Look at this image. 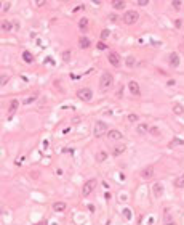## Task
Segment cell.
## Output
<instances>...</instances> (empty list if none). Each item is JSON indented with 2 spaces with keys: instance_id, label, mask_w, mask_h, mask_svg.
I'll list each match as a JSON object with an SVG mask.
<instances>
[{
  "instance_id": "22",
  "label": "cell",
  "mask_w": 184,
  "mask_h": 225,
  "mask_svg": "<svg viewBox=\"0 0 184 225\" xmlns=\"http://www.w3.org/2000/svg\"><path fill=\"white\" fill-rule=\"evenodd\" d=\"M70 56H72V53H70V50H64V52H63V61H66V63H69V61H70Z\"/></svg>"
},
{
  "instance_id": "21",
  "label": "cell",
  "mask_w": 184,
  "mask_h": 225,
  "mask_svg": "<svg viewBox=\"0 0 184 225\" xmlns=\"http://www.w3.org/2000/svg\"><path fill=\"white\" fill-rule=\"evenodd\" d=\"M2 31H3V32H10V31H11V23H10V21H3L2 23Z\"/></svg>"
},
{
  "instance_id": "2",
  "label": "cell",
  "mask_w": 184,
  "mask_h": 225,
  "mask_svg": "<svg viewBox=\"0 0 184 225\" xmlns=\"http://www.w3.org/2000/svg\"><path fill=\"white\" fill-rule=\"evenodd\" d=\"M112 84H114V77H112V74L111 73H103V76H101V79H99L101 90H107Z\"/></svg>"
},
{
  "instance_id": "29",
  "label": "cell",
  "mask_w": 184,
  "mask_h": 225,
  "mask_svg": "<svg viewBox=\"0 0 184 225\" xmlns=\"http://www.w3.org/2000/svg\"><path fill=\"white\" fill-rule=\"evenodd\" d=\"M138 119H139V116H138V114H135V113L128 114V121H130V122H136Z\"/></svg>"
},
{
  "instance_id": "38",
  "label": "cell",
  "mask_w": 184,
  "mask_h": 225,
  "mask_svg": "<svg viewBox=\"0 0 184 225\" xmlns=\"http://www.w3.org/2000/svg\"><path fill=\"white\" fill-rule=\"evenodd\" d=\"M43 3H45V0H37L35 5H37V6H40V5H43Z\"/></svg>"
},
{
  "instance_id": "27",
  "label": "cell",
  "mask_w": 184,
  "mask_h": 225,
  "mask_svg": "<svg viewBox=\"0 0 184 225\" xmlns=\"http://www.w3.org/2000/svg\"><path fill=\"white\" fill-rule=\"evenodd\" d=\"M173 113H175V114H183L184 108L181 106V105H175V106H173Z\"/></svg>"
},
{
  "instance_id": "13",
  "label": "cell",
  "mask_w": 184,
  "mask_h": 225,
  "mask_svg": "<svg viewBox=\"0 0 184 225\" xmlns=\"http://www.w3.org/2000/svg\"><path fill=\"white\" fill-rule=\"evenodd\" d=\"M125 150H127V146H125V145H115L114 150H112V155H114V156H118V155H122Z\"/></svg>"
},
{
  "instance_id": "4",
  "label": "cell",
  "mask_w": 184,
  "mask_h": 225,
  "mask_svg": "<svg viewBox=\"0 0 184 225\" xmlns=\"http://www.w3.org/2000/svg\"><path fill=\"white\" fill-rule=\"evenodd\" d=\"M77 97H79L82 101H91V98H93V92H91L88 87H83V88H80V90L77 92Z\"/></svg>"
},
{
  "instance_id": "42",
  "label": "cell",
  "mask_w": 184,
  "mask_h": 225,
  "mask_svg": "<svg viewBox=\"0 0 184 225\" xmlns=\"http://www.w3.org/2000/svg\"><path fill=\"white\" fill-rule=\"evenodd\" d=\"M175 26H176V28H179V26H181V21H179V19H176V23H175Z\"/></svg>"
},
{
  "instance_id": "36",
  "label": "cell",
  "mask_w": 184,
  "mask_h": 225,
  "mask_svg": "<svg viewBox=\"0 0 184 225\" xmlns=\"http://www.w3.org/2000/svg\"><path fill=\"white\" fill-rule=\"evenodd\" d=\"M109 19H111V21H114V23H115V21H117L118 18H117V15H114V13H112V15H109Z\"/></svg>"
},
{
  "instance_id": "12",
  "label": "cell",
  "mask_w": 184,
  "mask_h": 225,
  "mask_svg": "<svg viewBox=\"0 0 184 225\" xmlns=\"http://www.w3.org/2000/svg\"><path fill=\"white\" fill-rule=\"evenodd\" d=\"M170 64H171L173 68L179 66V55L178 53H171V55H170Z\"/></svg>"
},
{
  "instance_id": "25",
  "label": "cell",
  "mask_w": 184,
  "mask_h": 225,
  "mask_svg": "<svg viewBox=\"0 0 184 225\" xmlns=\"http://www.w3.org/2000/svg\"><path fill=\"white\" fill-rule=\"evenodd\" d=\"M176 145H184V140H181V138H173L171 142H170V148H173V146Z\"/></svg>"
},
{
  "instance_id": "40",
  "label": "cell",
  "mask_w": 184,
  "mask_h": 225,
  "mask_svg": "<svg viewBox=\"0 0 184 225\" xmlns=\"http://www.w3.org/2000/svg\"><path fill=\"white\" fill-rule=\"evenodd\" d=\"M37 174H39V172H30V177H34V179H37V177H39V175H37Z\"/></svg>"
},
{
  "instance_id": "34",
  "label": "cell",
  "mask_w": 184,
  "mask_h": 225,
  "mask_svg": "<svg viewBox=\"0 0 184 225\" xmlns=\"http://www.w3.org/2000/svg\"><path fill=\"white\" fill-rule=\"evenodd\" d=\"M123 216L127 217V219H130V217H131V211L130 209H123Z\"/></svg>"
},
{
  "instance_id": "37",
  "label": "cell",
  "mask_w": 184,
  "mask_h": 225,
  "mask_svg": "<svg viewBox=\"0 0 184 225\" xmlns=\"http://www.w3.org/2000/svg\"><path fill=\"white\" fill-rule=\"evenodd\" d=\"M136 3H138V5H147V3H149V0H138Z\"/></svg>"
},
{
  "instance_id": "31",
  "label": "cell",
  "mask_w": 184,
  "mask_h": 225,
  "mask_svg": "<svg viewBox=\"0 0 184 225\" xmlns=\"http://www.w3.org/2000/svg\"><path fill=\"white\" fill-rule=\"evenodd\" d=\"M171 5L175 6L176 10H179V8H181V5H183V3L179 2V0H173V2H171Z\"/></svg>"
},
{
  "instance_id": "32",
  "label": "cell",
  "mask_w": 184,
  "mask_h": 225,
  "mask_svg": "<svg viewBox=\"0 0 184 225\" xmlns=\"http://www.w3.org/2000/svg\"><path fill=\"white\" fill-rule=\"evenodd\" d=\"M96 47H98L99 50H106V48H107V45H106L104 42H98V43H96Z\"/></svg>"
},
{
  "instance_id": "11",
  "label": "cell",
  "mask_w": 184,
  "mask_h": 225,
  "mask_svg": "<svg viewBox=\"0 0 184 225\" xmlns=\"http://www.w3.org/2000/svg\"><path fill=\"white\" fill-rule=\"evenodd\" d=\"M109 140H122V137H123V135H122V132L120 130H109Z\"/></svg>"
},
{
  "instance_id": "33",
  "label": "cell",
  "mask_w": 184,
  "mask_h": 225,
  "mask_svg": "<svg viewBox=\"0 0 184 225\" xmlns=\"http://www.w3.org/2000/svg\"><path fill=\"white\" fill-rule=\"evenodd\" d=\"M10 5H11V3H10V2L3 3V8H2V11H3V13H5V11H8V10H10Z\"/></svg>"
},
{
  "instance_id": "23",
  "label": "cell",
  "mask_w": 184,
  "mask_h": 225,
  "mask_svg": "<svg viewBox=\"0 0 184 225\" xmlns=\"http://www.w3.org/2000/svg\"><path fill=\"white\" fill-rule=\"evenodd\" d=\"M79 28H80L82 31H85V29L88 28V19H87V18H82L80 21H79Z\"/></svg>"
},
{
  "instance_id": "18",
  "label": "cell",
  "mask_w": 184,
  "mask_h": 225,
  "mask_svg": "<svg viewBox=\"0 0 184 225\" xmlns=\"http://www.w3.org/2000/svg\"><path fill=\"white\" fill-rule=\"evenodd\" d=\"M79 43H80L82 48H88V47H90V39H88V37H80Z\"/></svg>"
},
{
  "instance_id": "19",
  "label": "cell",
  "mask_w": 184,
  "mask_h": 225,
  "mask_svg": "<svg viewBox=\"0 0 184 225\" xmlns=\"http://www.w3.org/2000/svg\"><path fill=\"white\" fill-rule=\"evenodd\" d=\"M112 6H114L115 10H122L125 6V2L123 0H114V2H112Z\"/></svg>"
},
{
  "instance_id": "43",
  "label": "cell",
  "mask_w": 184,
  "mask_h": 225,
  "mask_svg": "<svg viewBox=\"0 0 184 225\" xmlns=\"http://www.w3.org/2000/svg\"><path fill=\"white\" fill-rule=\"evenodd\" d=\"M165 225H176V224H175V222H170V220H166V224H165Z\"/></svg>"
},
{
  "instance_id": "35",
  "label": "cell",
  "mask_w": 184,
  "mask_h": 225,
  "mask_svg": "<svg viewBox=\"0 0 184 225\" xmlns=\"http://www.w3.org/2000/svg\"><path fill=\"white\" fill-rule=\"evenodd\" d=\"M6 82H8V76L2 74V84H0V85H6Z\"/></svg>"
},
{
  "instance_id": "1",
  "label": "cell",
  "mask_w": 184,
  "mask_h": 225,
  "mask_svg": "<svg viewBox=\"0 0 184 225\" xmlns=\"http://www.w3.org/2000/svg\"><path fill=\"white\" fill-rule=\"evenodd\" d=\"M122 19H123V23L125 24H135L136 21L139 19V15L135 11V10H128V11H125L123 13V16H122Z\"/></svg>"
},
{
  "instance_id": "17",
  "label": "cell",
  "mask_w": 184,
  "mask_h": 225,
  "mask_svg": "<svg viewBox=\"0 0 184 225\" xmlns=\"http://www.w3.org/2000/svg\"><path fill=\"white\" fill-rule=\"evenodd\" d=\"M106 159H107V153L106 151H98L96 153V161L98 162H104Z\"/></svg>"
},
{
  "instance_id": "39",
  "label": "cell",
  "mask_w": 184,
  "mask_h": 225,
  "mask_svg": "<svg viewBox=\"0 0 184 225\" xmlns=\"http://www.w3.org/2000/svg\"><path fill=\"white\" fill-rule=\"evenodd\" d=\"M72 122H74V124H79V122H80V117H74Z\"/></svg>"
},
{
  "instance_id": "44",
  "label": "cell",
  "mask_w": 184,
  "mask_h": 225,
  "mask_svg": "<svg viewBox=\"0 0 184 225\" xmlns=\"http://www.w3.org/2000/svg\"><path fill=\"white\" fill-rule=\"evenodd\" d=\"M35 225H47V222H39V224H35Z\"/></svg>"
},
{
  "instance_id": "14",
  "label": "cell",
  "mask_w": 184,
  "mask_h": 225,
  "mask_svg": "<svg viewBox=\"0 0 184 225\" xmlns=\"http://www.w3.org/2000/svg\"><path fill=\"white\" fill-rule=\"evenodd\" d=\"M53 209L56 211V212H63V211L66 209V203H63V201H59V203H54L53 204Z\"/></svg>"
},
{
  "instance_id": "26",
  "label": "cell",
  "mask_w": 184,
  "mask_h": 225,
  "mask_svg": "<svg viewBox=\"0 0 184 225\" xmlns=\"http://www.w3.org/2000/svg\"><path fill=\"white\" fill-rule=\"evenodd\" d=\"M125 63H127V66H128V68H133V66H135V63H136L135 56H127V60H125Z\"/></svg>"
},
{
  "instance_id": "28",
  "label": "cell",
  "mask_w": 184,
  "mask_h": 225,
  "mask_svg": "<svg viewBox=\"0 0 184 225\" xmlns=\"http://www.w3.org/2000/svg\"><path fill=\"white\" fill-rule=\"evenodd\" d=\"M109 36H111V31H109V29H104V31H101V39H103V40H106V39H107Z\"/></svg>"
},
{
  "instance_id": "8",
  "label": "cell",
  "mask_w": 184,
  "mask_h": 225,
  "mask_svg": "<svg viewBox=\"0 0 184 225\" xmlns=\"http://www.w3.org/2000/svg\"><path fill=\"white\" fill-rule=\"evenodd\" d=\"M152 175H154V167H152V166H147V167H144L141 170L142 179H152Z\"/></svg>"
},
{
  "instance_id": "15",
  "label": "cell",
  "mask_w": 184,
  "mask_h": 225,
  "mask_svg": "<svg viewBox=\"0 0 184 225\" xmlns=\"http://www.w3.org/2000/svg\"><path fill=\"white\" fill-rule=\"evenodd\" d=\"M18 106H19V101L18 100H11V103H10V116L15 114L16 110H18Z\"/></svg>"
},
{
  "instance_id": "3",
  "label": "cell",
  "mask_w": 184,
  "mask_h": 225,
  "mask_svg": "<svg viewBox=\"0 0 184 225\" xmlns=\"http://www.w3.org/2000/svg\"><path fill=\"white\" fill-rule=\"evenodd\" d=\"M96 179H90L87 180V182L83 183V188H82V195L83 196H90L91 193H93V190L96 188Z\"/></svg>"
},
{
  "instance_id": "10",
  "label": "cell",
  "mask_w": 184,
  "mask_h": 225,
  "mask_svg": "<svg viewBox=\"0 0 184 225\" xmlns=\"http://www.w3.org/2000/svg\"><path fill=\"white\" fill-rule=\"evenodd\" d=\"M152 190H154V196L155 198H160L163 195V185L160 182H157V183H154V187H152Z\"/></svg>"
},
{
  "instance_id": "30",
  "label": "cell",
  "mask_w": 184,
  "mask_h": 225,
  "mask_svg": "<svg viewBox=\"0 0 184 225\" xmlns=\"http://www.w3.org/2000/svg\"><path fill=\"white\" fill-rule=\"evenodd\" d=\"M35 100H37V97H34V95H32V97L26 98V100L23 101V103H24V105H29V103H32V101H35Z\"/></svg>"
},
{
  "instance_id": "24",
  "label": "cell",
  "mask_w": 184,
  "mask_h": 225,
  "mask_svg": "<svg viewBox=\"0 0 184 225\" xmlns=\"http://www.w3.org/2000/svg\"><path fill=\"white\" fill-rule=\"evenodd\" d=\"M149 134L154 135V137H159V135H160V129H159V127H155V125H152V127L149 129Z\"/></svg>"
},
{
  "instance_id": "41",
  "label": "cell",
  "mask_w": 184,
  "mask_h": 225,
  "mask_svg": "<svg viewBox=\"0 0 184 225\" xmlns=\"http://www.w3.org/2000/svg\"><path fill=\"white\" fill-rule=\"evenodd\" d=\"M176 82H175V80H168V82H166V85H170V87H171V85H175Z\"/></svg>"
},
{
  "instance_id": "20",
  "label": "cell",
  "mask_w": 184,
  "mask_h": 225,
  "mask_svg": "<svg viewBox=\"0 0 184 225\" xmlns=\"http://www.w3.org/2000/svg\"><path fill=\"white\" fill-rule=\"evenodd\" d=\"M175 187H178V188H183L184 187V174H181V175L175 180Z\"/></svg>"
},
{
  "instance_id": "16",
  "label": "cell",
  "mask_w": 184,
  "mask_h": 225,
  "mask_svg": "<svg viewBox=\"0 0 184 225\" xmlns=\"http://www.w3.org/2000/svg\"><path fill=\"white\" fill-rule=\"evenodd\" d=\"M23 60L26 61V63H34V55L30 52H23Z\"/></svg>"
},
{
  "instance_id": "6",
  "label": "cell",
  "mask_w": 184,
  "mask_h": 225,
  "mask_svg": "<svg viewBox=\"0 0 184 225\" xmlns=\"http://www.w3.org/2000/svg\"><path fill=\"white\" fill-rule=\"evenodd\" d=\"M128 88H130L131 95H135V97H139V95H141V88H139V84L136 82V80L128 82Z\"/></svg>"
},
{
  "instance_id": "5",
  "label": "cell",
  "mask_w": 184,
  "mask_h": 225,
  "mask_svg": "<svg viewBox=\"0 0 184 225\" xmlns=\"http://www.w3.org/2000/svg\"><path fill=\"white\" fill-rule=\"evenodd\" d=\"M106 130H107V124L103 122V121H98L96 124H94L93 134H94V137H101V135H104Z\"/></svg>"
},
{
  "instance_id": "9",
  "label": "cell",
  "mask_w": 184,
  "mask_h": 225,
  "mask_svg": "<svg viewBox=\"0 0 184 225\" xmlns=\"http://www.w3.org/2000/svg\"><path fill=\"white\" fill-rule=\"evenodd\" d=\"M149 129L151 127H149L147 124H144V122H142V124H138L136 125V134L138 135H146L149 132Z\"/></svg>"
},
{
  "instance_id": "7",
  "label": "cell",
  "mask_w": 184,
  "mask_h": 225,
  "mask_svg": "<svg viewBox=\"0 0 184 225\" xmlns=\"http://www.w3.org/2000/svg\"><path fill=\"white\" fill-rule=\"evenodd\" d=\"M107 60H109V63H111L112 66H118V64H120V55H118V53H115V52L109 53Z\"/></svg>"
}]
</instances>
